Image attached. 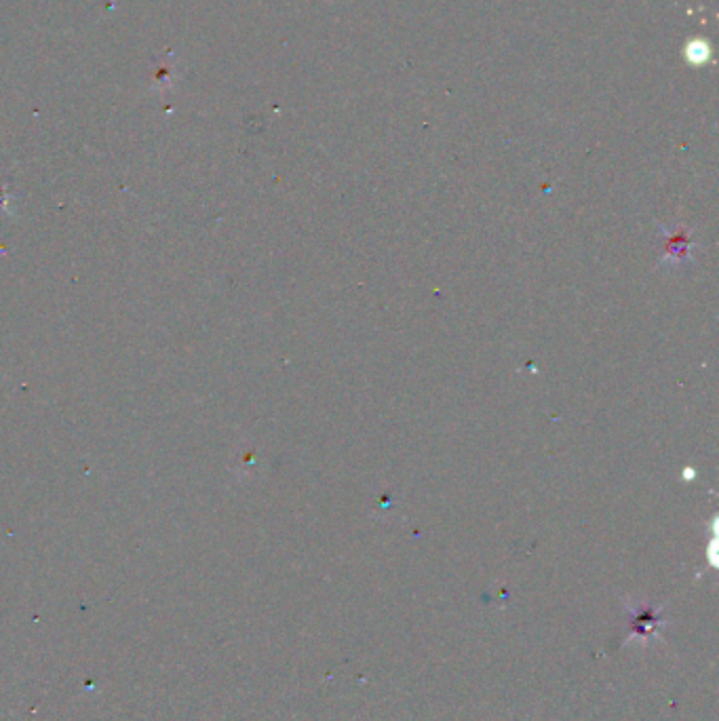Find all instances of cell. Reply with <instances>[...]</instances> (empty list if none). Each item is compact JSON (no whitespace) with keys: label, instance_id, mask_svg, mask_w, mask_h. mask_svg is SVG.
Here are the masks:
<instances>
[{"label":"cell","instance_id":"6da1fadb","mask_svg":"<svg viewBox=\"0 0 719 721\" xmlns=\"http://www.w3.org/2000/svg\"><path fill=\"white\" fill-rule=\"evenodd\" d=\"M660 232H663L665 237V247H667V256L663 260V264H669V266H686L692 262V247L694 243L690 241V232L692 230H686V228H679V230H673L669 232L667 226H660Z\"/></svg>","mask_w":719,"mask_h":721}]
</instances>
